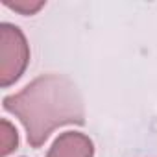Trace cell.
<instances>
[{
    "instance_id": "cell-1",
    "label": "cell",
    "mask_w": 157,
    "mask_h": 157,
    "mask_svg": "<svg viewBox=\"0 0 157 157\" xmlns=\"http://www.w3.org/2000/svg\"><path fill=\"white\" fill-rule=\"evenodd\" d=\"M4 109L22 122L28 142L33 148H39L59 126H82L85 122L83 102L78 87L59 74L39 76L21 93L6 96Z\"/></svg>"
},
{
    "instance_id": "cell-2",
    "label": "cell",
    "mask_w": 157,
    "mask_h": 157,
    "mask_svg": "<svg viewBox=\"0 0 157 157\" xmlns=\"http://www.w3.org/2000/svg\"><path fill=\"white\" fill-rule=\"evenodd\" d=\"M30 61V48L21 28L2 22L0 24V85L15 83Z\"/></svg>"
},
{
    "instance_id": "cell-3",
    "label": "cell",
    "mask_w": 157,
    "mask_h": 157,
    "mask_svg": "<svg viewBox=\"0 0 157 157\" xmlns=\"http://www.w3.org/2000/svg\"><path fill=\"white\" fill-rule=\"evenodd\" d=\"M93 140L78 131H65L56 139L46 157H93Z\"/></svg>"
},
{
    "instance_id": "cell-4",
    "label": "cell",
    "mask_w": 157,
    "mask_h": 157,
    "mask_svg": "<svg viewBox=\"0 0 157 157\" xmlns=\"http://www.w3.org/2000/svg\"><path fill=\"white\" fill-rule=\"evenodd\" d=\"M17 144H19L17 129L6 118H2V122H0V157L10 155L17 148Z\"/></svg>"
},
{
    "instance_id": "cell-5",
    "label": "cell",
    "mask_w": 157,
    "mask_h": 157,
    "mask_svg": "<svg viewBox=\"0 0 157 157\" xmlns=\"http://www.w3.org/2000/svg\"><path fill=\"white\" fill-rule=\"evenodd\" d=\"M2 2L8 8H11V10L22 13V15H33L35 11H39L44 6V2H11V0H2Z\"/></svg>"
}]
</instances>
